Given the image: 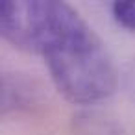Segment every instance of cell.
<instances>
[{
	"instance_id": "obj_1",
	"label": "cell",
	"mask_w": 135,
	"mask_h": 135,
	"mask_svg": "<svg viewBox=\"0 0 135 135\" xmlns=\"http://www.w3.org/2000/svg\"><path fill=\"white\" fill-rule=\"evenodd\" d=\"M0 30L19 50L43 56L56 89L72 104L89 105L117 91L109 50L81 15L65 2H2Z\"/></svg>"
},
{
	"instance_id": "obj_2",
	"label": "cell",
	"mask_w": 135,
	"mask_h": 135,
	"mask_svg": "<svg viewBox=\"0 0 135 135\" xmlns=\"http://www.w3.org/2000/svg\"><path fill=\"white\" fill-rule=\"evenodd\" d=\"M70 128L74 135H126L118 118L98 109L78 111L70 120Z\"/></svg>"
},
{
	"instance_id": "obj_3",
	"label": "cell",
	"mask_w": 135,
	"mask_h": 135,
	"mask_svg": "<svg viewBox=\"0 0 135 135\" xmlns=\"http://www.w3.org/2000/svg\"><path fill=\"white\" fill-rule=\"evenodd\" d=\"M39 100V93L28 80L21 76H4L2 81V109L4 111H17V109H30Z\"/></svg>"
},
{
	"instance_id": "obj_4",
	"label": "cell",
	"mask_w": 135,
	"mask_h": 135,
	"mask_svg": "<svg viewBox=\"0 0 135 135\" xmlns=\"http://www.w3.org/2000/svg\"><path fill=\"white\" fill-rule=\"evenodd\" d=\"M111 13H113L115 21H117L122 28H126L128 32H131V33L135 35V2H133V0L113 2Z\"/></svg>"
}]
</instances>
